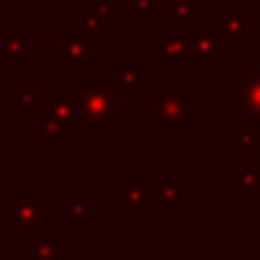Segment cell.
Wrapping results in <instances>:
<instances>
[{"instance_id": "obj_1", "label": "cell", "mask_w": 260, "mask_h": 260, "mask_svg": "<svg viewBox=\"0 0 260 260\" xmlns=\"http://www.w3.org/2000/svg\"><path fill=\"white\" fill-rule=\"evenodd\" d=\"M62 56L68 64H95L98 59V42L95 34L81 25H70V28H62Z\"/></svg>"}, {"instance_id": "obj_2", "label": "cell", "mask_w": 260, "mask_h": 260, "mask_svg": "<svg viewBox=\"0 0 260 260\" xmlns=\"http://www.w3.org/2000/svg\"><path fill=\"white\" fill-rule=\"evenodd\" d=\"M187 45H190V59H204L210 64L224 59V37L215 28H190L187 31Z\"/></svg>"}, {"instance_id": "obj_3", "label": "cell", "mask_w": 260, "mask_h": 260, "mask_svg": "<svg viewBox=\"0 0 260 260\" xmlns=\"http://www.w3.org/2000/svg\"><path fill=\"white\" fill-rule=\"evenodd\" d=\"M215 31H218L221 37H226V40H246V37L252 34L249 20L238 12L235 0H232V3H226V12L224 14H218V17H215Z\"/></svg>"}, {"instance_id": "obj_4", "label": "cell", "mask_w": 260, "mask_h": 260, "mask_svg": "<svg viewBox=\"0 0 260 260\" xmlns=\"http://www.w3.org/2000/svg\"><path fill=\"white\" fill-rule=\"evenodd\" d=\"M159 53H165L168 59H176V62H187L190 59V45H187V31L182 28H162L159 34Z\"/></svg>"}, {"instance_id": "obj_5", "label": "cell", "mask_w": 260, "mask_h": 260, "mask_svg": "<svg viewBox=\"0 0 260 260\" xmlns=\"http://www.w3.org/2000/svg\"><path fill=\"white\" fill-rule=\"evenodd\" d=\"M31 42L23 40V34H20L17 28H0V59L6 64H12L14 59L20 56L23 51H31Z\"/></svg>"}, {"instance_id": "obj_6", "label": "cell", "mask_w": 260, "mask_h": 260, "mask_svg": "<svg viewBox=\"0 0 260 260\" xmlns=\"http://www.w3.org/2000/svg\"><path fill=\"white\" fill-rule=\"evenodd\" d=\"M109 17H112L109 3H104V0H92V3H87V14H79V17H76V25H81V28H87V31L95 34V28L109 25Z\"/></svg>"}, {"instance_id": "obj_7", "label": "cell", "mask_w": 260, "mask_h": 260, "mask_svg": "<svg viewBox=\"0 0 260 260\" xmlns=\"http://www.w3.org/2000/svg\"><path fill=\"white\" fill-rule=\"evenodd\" d=\"M176 23H179V28L190 31V28H199V3H193V0H176Z\"/></svg>"}, {"instance_id": "obj_8", "label": "cell", "mask_w": 260, "mask_h": 260, "mask_svg": "<svg viewBox=\"0 0 260 260\" xmlns=\"http://www.w3.org/2000/svg\"><path fill=\"white\" fill-rule=\"evenodd\" d=\"M123 6L129 14H157V12H168L165 0H123Z\"/></svg>"}, {"instance_id": "obj_9", "label": "cell", "mask_w": 260, "mask_h": 260, "mask_svg": "<svg viewBox=\"0 0 260 260\" xmlns=\"http://www.w3.org/2000/svg\"><path fill=\"white\" fill-rule=\"evenodd\" d=\"M252 53H254V59L260 62V28H252Z\"/></svg>"}, {"instance_id": "obj_10", "label": "cell", "mask_w": 260, "mask_h": 260, "mask_svg": "<svg viewBox=\"0 0 260 260\" xmlns=\"http://www.w3.org/2000/svg\"><path fill=\"white\" fill-rule=\"evenodd\" d=\"M0 3H17V0H0Z\"/></svg>"}, {"instance_id": "obj_11", "label": "cell", "mask_w": 260, "mask_h": 260, "mask_svg": "<svg viewBox=\"0 0 260 260\" xmlns=\"http://www.w3.org/2000/svg\"><path fill=\"white\" fill-rule=\"evenodd\" d=\"M254 3H260V0H254Z\"/></svg>"}]
</instances>
